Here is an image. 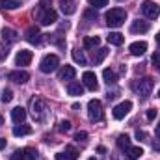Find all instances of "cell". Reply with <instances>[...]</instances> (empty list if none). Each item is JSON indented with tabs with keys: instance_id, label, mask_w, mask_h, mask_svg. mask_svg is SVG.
I'll list each match as a JSON object with an SVG mask.
<instances>
[{
	"instance_id": "2e32d148",
	"label": "cell",
	"mask_w": 160,
	"mask_h": 160,
	"mask_svg": "<svg viewBox=\"0 0 160 160\" xmlns=\"http://www.w3.org/2000/svg\"><path fill=\"white\" fill-rule=\"evenodd\" d=\"M149 30V22H145V21H134L132 22V26H130V32L132 34H145Z\"/></svg>"
},
{
	"instance_id": "1f68e13d",
	"label": "cell",
	"mask_w": 160,
	"mask_h": 160,
	"mask_svg": "<svg viewBox=\"0 0 160 160\" xmlns=\"http://www.w3.org/2000/svg\"><path fill=\"white\" fill-rule=\"evenodd\" d=\"M91 8H104L108 4V0H88Z\"/></svg>"
},
{
	"instance_id": "277c9868",
	"label": "cell",
	"mask_w": 160,
	"mask_h": 160,
	"mask_svg": "<svg viewBox=\"0 0 160 160\" xmlns=\"http://www.w3.org/2000/svg\"><path fill=\"white\" fill-rule=\"evenodd\" d=\"M132 89L138 95H142L143 99H147L151 95V89H153V78H142V80H138V82H134Z\"/></svg>"
},
{
	"instance_id": "f1b7e54d",
	"label": "cell",
	"mask_w": 160,
	"mask_h": 160,
	"mask_svg": "<svg viewBox=\"0 0 160 160\" xmlns=\"http://www.w3.org/2000/svg\"><path fill=\"white\" fill-rule=\"evenodd\" d=\"M108 52H110L108 48H99V50H97V54H95V63H97V65H99V63H102V60L108 56Z\"/></svg>"
},
{
	"instance_id": "f35d334b",
	"label": "cell",
	"mask_w": 160,
	"mask_h": 160,
	"mask_svg": "<svg viewBox=\"0 0 160 160\" xmlns=\"http://www.w3.org/2000/svg\"><path fill=\"white\" fill-rule=\"evenodd\" d=\"M6 56H8V50H2V48H0V60H4Z\"/></svg>"
},
{
	"instance_id": "60d3db41",
	"label": "cell",
	"mask_w": 160,
	"mask_h": 160,
	"mask_svg": "<svg viewBox=\"0 0 160 160\" xmlns=\"http://www.w3.org/2000/svg\"><path fill=\"white\" fill-rule=\"evenodd\" d=\"M6 147V140L4 138H0V149H4Z\"/></svg>"
},
{
	"instance_id": "603a6c76",
	"label": "cell",
	"mask_w": 160,
	"mask_h": 160,
	"mask_svg": "<svg viewBox=\"0 0 160 160\" xmlns=\"http://www.w3.org/2000/svg\"><path fill=\"white\" fill-rule=\"evenodd\" d=\"M106 39H108V43H110V45L119 47V45H123L125 38H123V34H119V32H110V36H108Z\"/></svg>"
},
{
	"instance_id": "7a4b0ae2",
	"label": "cell",
	"mask_w": 160,
	"mask_h": 160,
	"mask_svg": "<svg viewBox=\"0 0 160 160\" xmlns=\"http://www.w3.org/2000/svg\"><path fill=\"white\" fill-rule=\"evenodd\" d=\"M58 65H60V58L56 54H47L39 62V69L43 73H52V71L58 69Z\"/></svg>"
},
{
	"instance_id": "83f0119b",
	"label": "cell",
	"mask_w": 160,
	"mask_h": 160,
	"mask_svg": "<svg viewBox=\"0 0 160 160\" xmlns=\"http://www.w3.org/2000/svg\"><path fill=\"white\" fill-rule=\"evenodd\" d=\"M101 45V39L97 36H91V38H84V47L86 48H95Z\"/></svg>"
},
{
	"instance_id": "30bf717a",
	"label": "cell",
	"mask_w": 160,
	"mask_h": 160,
	"mask_svg": "<svg viewBox=\"0 0 160 160\" xmlns=\"http://www.w3.org/2000/svg\"><path fill=\"white\" fill-rule=\"evenodd\" d=\"M32 58H34L32 50H19L17 56H15V65H19V67L21 65H30Z\"/></svg>"
},
{
	"instance_id": "8d00e7d4",
	"label": "cell",
	"mask_w": 160,
	"mask_h": 160,
	"mask_svg": "<svg viewBox=\"0 0 160 160\" xmlns=\"http://www.w3.org/2000/svg\"><path fill=\"white\" fill-rule=\"evenodd\" d=\"M136 138H138V140H143V138H145V132H143V130H136Z\"/></svg>"
},
{
	"instance_id": "6da1fadb",
	"label": "cell",
	"mask_w": 160,
	"mask_h": 160,
	"mask_svg": "<svg viewBox=\"0 0 160 160\" xmlns=\"http://www.w3.org/2000/svg\"><path fill=\"white\" fill-rule=\"evenodd\" d=\"M125 19H127V11L121 9V8H114V9H110L106 13V24L110 28H119V26H123Z\"/></svg>"
},
{
	"instance_id": "d4e9b609",
	"label": "cell",
	"mask_w": 160,
	"mask_h": 160,
	"mask_svg": "<svg viewBox=\"0 0 160 160\" xmlns=\"http://www.w3.org/2000/svg\"><path fill=\"white\" fill-rule=\"evenodd\" d=\"M19 6V0H0V9H17Z\"/></svg>"
},
{
	"instance_id": "d6986e66",
	"label": "cell",
	"mask_w": 160,
	"mask_h": 160,
	"mask_svg": "<svg viewBox=\"0 0 160 160\" xmlns=\"http://www.w3.org/2000/svg\"><path fill=\"white\" fill-rule=\"evenodd\" d=\"M75 75H77L75 67L65 65V67H62V71H60V80H73L75 78Z\"/></svg>"
},
{
	"instance_id": "f6af8a7d",
	"label": "cell",
	"mask_w": 160,
	"mask_h": 160,
	"mask_svg": "<svg viewBox=\"0 0 160 160\" xmlns=\"http://www.w3.org/2000/svg\"><path fill=\"white\" fill-rule=\"evenodd\" d=\"M88 160H97V158H88Z\"/></svg>"
},
{
	"instance_id": "ab89813d",
	"label": "cell",
	"mask_w": 160,
	"mask_h": 160,
	"mask_svg": "<svg viewBox=\"0 0 160 160\" xmlns=\"http://www.w3.org/2000/svg\"><path fill=\"white\" fill-rule=\"evenodd\" d=\"M155 136H157V138L160 140V125L157 127V128H155Z\"/></svg>"
},
{
	"instance_id": "4fadbf2b",
	"label": "cell",
	"mask_w": 160,
	"mask_h": 160,
	"mask_svg": "<svg viewBox=\"0 0 160 160\" xmlns=\"http://www.w3.org/2000/svg\"><path fill=\"white\" fill-rule=\"evenodd\" d=\"M8 78L11 80V82H17V84H24V82H28L30 75H28L26 71H11V73L8 75Z\"/></svg>"
},
{
	"instance_id": "5bb4252c",
	"label": "cell",
	"mask_w": 160,
	"mask_h": 160,
	"mask_svg": "<svg viewBox=\"0 0 160 160\" xmlns=\"http://www.w3.org/2000/svg\"><path fill=\"white\" fill-rule=\"evenodd\" d=\"M26 41L28 43H32V45H38L41 41V32L39 28H36V26H30L28 30H26Z\"/></svg>"
},
{
	"instance_id": "ba28073f",
	"label": "cell",
	"mask_w": 160,
	"mask_h": 160,
	"mask_svg": "<svg viewBox=\"0 0 160 160\" xmlns=\"http://www.w3.org/2000/svg\"><path fill=\"white\" fill-rule=\"evenodd\" d=\"M130 108H132V102H130V101H123L121 104H118V106L114 108V112H112L114 119H123V118L130 112Z\"/></svg>"
},
{
	"instance_id": "b9f144b4",
	"label": "cell",
	"mask_w": 160,
	"mask_h": 160,
	"mask_svg": "<svg viewBox=\"0 0 160 160\" xmlns=\"http://www.w3.org/2000/svg\"><path fill=\"white\" fill-rule=\"evenodd\" d=\"M47 2H48V0H41V2H39V6H41V8H43V9L47 8Z\"/></svg>"
},
{
	"instance_id": "e0dca14e",
	"label": "cell",
	"mask_w": 160,
	"mask_h": 160,
	"mask_svg": "<svg viewBox=\"0 0 160 160\" xmlns=\"http://www.w3.org/2000/svg\"><path fill=\"white\" fill-rule=\"evenodd\" d=\"M17 39H19L17 30H13V28H2V41H6V43H15Z\"/></svg>"
},
{
	"instance_id": "ffe728a7",
	"label": "cell",
	"mask_w": 160,
	"mask_h": 160,
	"mask_svg": "<svg viewBox=\"0 0 160 160\" xmlns=\"http://www.w3.org/2000/svg\"><path fill=\"white\" fill-rule=\"evenodd\" d=\"M67 93H69V95H75V97H77V95H82V93H84V86H82L80 82H69V84H67Z\"/></svg>"
},
{
	"instance_id": "3957f363",
	"label": "cell",
	"mask_w": 160,
	"mask_h": 160,
	"mask_svg": "<svg viewBox=\"0 0 160 160\" xmlns=\"http://www.w3.org/2000/svg\"><path fill=\"white\" fill-rule=\"evenodd\" d=\"M88 116H89V119L93 121V123H97V121L102 119V104H101V101L99 99H91L89 102H88Z\"/></svg>"
},
{
	"instance_id": "ac0fdd59",
	"label": "cell",
	"mask_w": 160,
	"mask_h": 160,
	"mask_svg": "<svg viewBox=\"0 0 160 160\" xmlns=\"http://www.w3.org/2000/svg\"><path fill=\"white\" fill-rule=\"evenodd\" d=\"M11 119H13V123H22V121L26 119V110L22 108V106H17V108H13L11 110Z\"/></svg>"
},
{
	"instance_id": "4dcf8cb0",
	"label": "cell",
	"mask_w": 160,
	"mask_h": 160,
	"mask_svg": "<svg viewBox=\"0 0 160 160\" xmlns=\"http://www.w3.org/2000/svg\"><path fill=\"white\" fill-rule=\"evenodd\" d=\"M13 99V91L11 89H4L2 91V102H11Z\"/></svg>"
},
{
	"instance_id": "7c38bea8",
	"label": "cell",
	"mask_w": 160,
	"mask_h": 160,
	"mask_svg": "<svg viewBox=\"0 0 160 160\" xmlns=\"http://www.w3.org/2000/svg\"><path fill=\"white\" fill-rule=\"evenodd\" d=\"M77 158H78V151L73 145H67L63 153H58L56 155V160H77Z\"/></svg>"
},
{
	"instance_id": "5b68a950",
	"label": "cell",
	"mask_w": 160,
	"mask_h": 160,
	"mask_svg": "<svg viewBox=\"0 0 160 160\" xmlns=\"http://www.w3.org/2000/svg\"><path fill=\"white\" fill-rule=\"evenodd\" d=\"M142 13L147 17V19H158L160 15V6L157 2H153V0H143L142 2Z\"/></svg>"
},
{
	"instance_id": "cb8c5ba5",
	"label": "cell",
	"mask_w": 160,
	"mask_h": 160,
	"mask_svg": "<svg viewBox=\"0 0 160 160\" xmlns=\"http://www.w3.org/2000/svg\"><path fill=\"white\" fill-rule=\"evenodd\" d=\"M75 0H62V11L65 15H73L75 13Z\"/></svg>"
},
{
	"instance_id": "74e56055",
	"label": "cell",
	"mask_w": 160,
	"mask_h": 160,
	"mask_svg": "<svg viewBox=\"0 0 160 160\" xmlns=\"http://www.w3.org/2000/svg\"><path fill=\"white\" fill-rule=\"evenodd\" d=\"M86 17H88V19H97V13H93V11H86Z\"/></svg>"
},
{
	"instance_id": "8992f818",
	"label": "cell",
	"mask_w": 160,
	"mask_h": 160,
	"mask_svg": "<svg viewBox=\"0 0 160 160\" xmlns=\"http://www.w3.org/2000/svg\"><path fill=\"white\" fill-rule=\"evenodd\" d=\"M30 108H32V114H34V119L36 121H43L45 119V112H47L45 101H41V99H32Z\"/></svg>"
},
{
	"instance_id": "8fae6325",
	"label": "cell",
	"mask_w": 160,
	"mask_h": 160,
	"mask_svg": "<svg viewBox=\"0 0 160 160\" xmlns=\"http://www.w3.org/2000/svg\"><path fill=\"white\" fill-rule=\"evenodd\" d=\"M82 82H84V86H86L88 89H91V91H95V89L99 88L97 77H95V73H91V71H86V73L82 75Z\"/></svg>"
},
{
	"instance_id": "9a60e30c",
	"label": "cell",
	"mask_w": 160,
	"mask_h": 160,
	"mask_svg": "<svg viewBox=\"0 0 160 160\" xmlns=\"http://www.w3.org/2000/svg\"><path fill=\"white\" fill-rule=\"evenodd\" d=\"M128 50H130L132 56H142V54L147 50V43H145V41H136V43H132V45L128 47Z\"/></svg>"
},
{
	"instance_id": "d6a6232c",
	"label": "cell",
	"mask_w": 160,
	"mask_h": 160,
	"mask_svg": "<svg viewBox=\"0 0 160 160\" xmlns=\"http://www.w3.org/2000/svg\"><path fill=\"white\" fill-rule=\"evenodd\" d=\"M153 65H155V69L160 73V52H155L153 54Z\"/></svg>"
},
{
	"instance_id": "e575fe53",
	"label": "cell",
	"mask_w": 160,
	"mask_h": 160,
	"mask_svg": "<svg viewBox=\"0 0 160 160\" xmlns=\"http://www.w3.org/2000/svg\"><path fill=\"white\" fill-rule=\"evenodd\" d=\"M78 142H84L86 138H88V132H84V130H80V132H77V136H75Z\"/></svg>"
},
{
	"instance_id": "44dd1931",
	"label": "cell",
	"mask_w": 160,
	"mask_h": 160,
	"mask_svg": "<svg viewBox=\"0 0 160 160\" xmlns=\"http://www.w3.org/2000/svg\"><path fill=\"white\" fill-rule=\"evenodd\" d=\"M28 134H32V127H28V125H15V128H13V136H28Z\"/></svg>"
},
{
	"instance_id": "7402d4cb",
	"label": "cell",
	"mask_w": 160,
	"mask_h": 160,
	"mask_svg": "<svg viewBox=\"0 0 160 160\" xmlns=\"http://www.w3.org/2000/svg\"><path fill=\"white\" fill-rule=\"evenodd\" d=\"M125 153H127V157H128L130 160H138L142 155H143V149H142V147H134V145H130Z\"/></svg>"
},
{
	"instance_id": "bcb514c9",
	"label": "cell",
	"mask_w": 160,
	"mask_h": 160,
	"mask_svg": "<svg viewBox=\"0 0 160 160\" xmlns=\"http://www.w3.org/2000/svg\"><path fill=\"white\" fill-rule=\"evenodd\" d=\"M158 97H160V89H158Z\"/></svg>"
},
{
	"instance_id": "f546056e",
	"label": "cell",
	"mask_w": 160,
	"mask_h": 160,
	"mask_svg": "<svg viewBox=\"0 0 160 160\" xmlns=\"http://www.w3.org/2000/svg\"><path fill=\"white\" fill-rule=\"evenodd\" d=\"M73 60H75L77 63H80V65H86V56H84L80 50H77V48L73 50Z\"/></svg>"
},
{
	"instance_id": "d590c367",
	"label": "cell",
	"mask_w": 160,
	"mask_h": 160,
	"mask_svg": "<svg viewBox=\"0 0 160 160\" xmlns=\"http://www.w3.org/2000/svg\"><path fill=\"white\" fill-rule=\"evenodd\" d=\"M155 118H157V110H155V108H151V110L147 112V119H149V121H153Z\"/></svg>"
},
{
	"instance_id": "836d02e7",
	"label": "cell",
	"mask_w": 160,
	"mask_h": 160,
	"mask_svg": "<svg viewBox=\"0 0 160 160\" xmlns=\"http://www.w3.org/2000/svg\"><path fill=\"white\" fill-rule=\"evenodd\" d=\"M69 128H71V123L69 121H62L60 123V132H67Z\"/></svg>"
},
{
	"instance_id": "ee69618b",
	"label": "cell",
	"mask_w": 160,
	"mask_h": 160,
	"mask_svg": "<svg viewBox=\"0 0 160 160\" xmlns=\"http://www.w3.org/2000/svg\"><path fill=\"white\" fill-rule=\"evenodd\" d=\"M2 123H4V118H2V116H0V125H2Z\"/></svg>"
},
{
	"instance_id": "7bdbcfd3",
	"label": "cell",
	"mask_w": 160,
	"mask_h": 160,
	"mask_svg": "<svg viewBox=\"0 0 160 160\" xmlns=\"http://www.w3.org/2000/svg\"><path fill=\"white\" fill-rule=\"evenodd\" d=\"M157 41H158V43H160V32H158V34H157Z\"/></svg>"
},
{
	"instance_id": "4316f807",
	"label": "cell",
	"mask_w": 160,
	"mask_h": 160,
	"mask_svg": "<svg viewBox=\"0 0 160 160\" xmlns=\"http://www.w3.org/2000/svg\"><path fill=\"white\" fill-rule=\"evenodd\" d=\"M118 147H119V149H123V151H127V149L130 147V138H128L127 134H121V136H118Z\"/></svg>"
},
{
	"instance_id": "484cf974",
	"label": "cell",
	"mask_w": 160,
	"mask_h": 160,
	"mask_svg": "<svg viewBox=\"0 0 160 160\" xmlns=\"http://www.w3.org/2000/svg\"><path fill=\"white\" fill-rule=\"evenodd\" d=\"M102 77H104V82L106 84H116L118 82V75L114 73V69H104L102 71Z\"/></svg>"
},
{
	"instance_id": "52a82bcc",
	"label": "cell",
	"mask_w": 160,
	"mask_h": 160,
	"mask_svg": "<svg viewBox=\"0 0 160 160\" xmlns=\"http://www.w3.org/2000/svg\"><path fill=\"white\" fill-rule=\"evenodd\" d=\"M11 160H38V151L32 147H24V149L13 153Z\"/></svg>"
},
{
	"instance_id": "9c48e42d",
	"label": "cell",
	"mask_w": 160,
	"mask_h": 160,
	"mask_svg": "<svg viewBox=\"0 0 160 160\" xmlns=\"http://www.w3.org/2000/svg\"><path fill=\"white\" fill-rule=\"evenodd\" d=\"M39 21L43 26H48V24H54L56 21H58V13L54 11V9H50V8H47V9H43V13L39 15Z\"/></svg>"
}]
</instances>
